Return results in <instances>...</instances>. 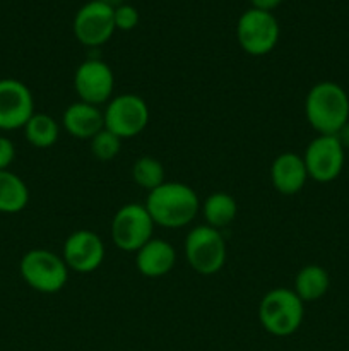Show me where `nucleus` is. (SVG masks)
<instances>
[{"mask_svg":"<svg viewBox=\"0 0 349 351\" xmlns=\"http://www.w3.org/2000/svg\"><path fill=\"white\" fill-rule=\"evenodd\" d=\"M74 89L79 101L89 105H106L115 91V74L101 58H88L74 72Z\"/></svg>","mask_w":349,"mask_h":351,"instance_id":"obj_10","label":"nucleus"},{"mask_svg":"<svg viewBox=\"0 0 349 351\" xmlns=\"http://www.w3.org/2000/svg\"><path fill=\"white\" fill-rule=\"evenodd\" d=\"M34 115V98L31 89L19 79H0V130L24 129Z\"/></svg>","mask_w":349,"mask_h":351,"instance_id":"obj_12","label":"nucleus"},{"mask_svg":"<svg viewBox=\"0 0 349 351\" xmlns=\"http://www.w3.org/2000/svg\"><path fill=\"white\" fill-rule=\"evenodd\" d=\"M283 3V0H250L252 9L263 10V12H272Z\"/></svg>","mask_w":349,"mask_h":351,"instance_id":"obj_25","label":"nucleus"},{"mask_svg":"<svg viewBox=\"0 0 349 351\" xmlns=\"http://www.w3.org/2000/svg\"><path fill=\"white\" fill-rule=\"evenodd\" d=\"M105 243L98 233L91 230H75L65 239L62 259L68 271L88 274L94 273L105 261Z\"/></svg>","mask_w":349,"mask_h":351,"instance_id":"obj_13","label":"nucleus"},{"mask_svg":"<svg viewBox=\"0 0 349 351\" xmlns=\"http://www.w3.org/2000/svg\"><path fill=\"white\" fill-rule=\"evenodd\" d=\"M201 211L205 219V225L221 230L235 221L236 215H238V204L228 192H212L201 204Z\"/></svg>","mask_w":349,"mask_h":351,"instance_id":"obj_18","label":"nucleus"},{"mask_svg":"<svg viewBox=\"0 0 349 351\" xmlns=\"http://www.w3.org/2000/svg\"><path fill=\"white\" fill-rule=\"evenodd\" d=\"M185 257L192 269L202 276L218 274L224 267L228 257L224 237L209 225H198L185 237Z\"/></svg>","mask_w":349,"mask_h":351,"instance_id":"obj_5","label":"nucleus"},{"mask_svg":"<svg viewBox=\"0 0 349 351\" xmlns=\"http://www.w3.org/2000/svg\"><path fill=\"white\" fill-rule=\"evenodd\" d=\"M144 206L154 225L163 228H183L190 225L201 211L197 192L183 182H164L147 192Z\"/></svg>","mask_w":349,"mask_h":351,"instance_id":"obj_1","label":"nucleus"},{"mask_svg":"<svg viewBox=\"0 0 349 351\" xmlns=\"http://www.w3.org/2000/svg\"><path fill=\"white\" fill-rule=\"evenodd\" d=\"M19 273L27 287L44 295L58 293L68 281L65 261L47 249H33L24 254L21 257Z\"/></svg>","mask_w":349,"mask_h":351,"instance_id":"obj_4","label":"nucleus"},{"mask_svg":"<svg viewBox=\"0 0 349 351\" xmlns=\"http://www.w3.org/2000/svg\"><path fill=\"white\" fill-rule=\"evenodd\" d=\"M72 31L79 43L89 48H98L109 41L116 31L113 19V7L105 5L98 0L84 3L75 12L72 21Z\"/></svg>","mask_w":349,"mask_h":351,"instance_id":"obj_11","label":"nucleus"},{"mask_svg":"<svg viewBox=\"0 0 349 351\" xmlns=\"http://www.w3.org/2000/svg\"><path fill=\"white\" fill-rule=\"evenodd\" d=\"M308 178L318 184H328L339 178L346 161V151L335 136H317L301 154Z\"/></svg>","mask_w":349,"mask_h":351,"instance_id":"obj_9","label":"nucleus"},{"mask_svg":"<svg viewBox=\"0 0 349 351\" xmlns=\"http://www.w3.org/2000/svg\"><path fill=\"white\" fill-rule=\"evenodd\" d=\"M177 264V252L168 240L151 239L135 252V267L146 278H163Z\"/></svg>","mask_w":349,"mask_h":351,"instance_id":"obj_15","label":"nucleus"},{"mask_svg":"<svg viewBox=\"0 0 349 351\" xmlns=\"http://www.w3.org/2000/svg\"><path fill=\"white\" fill-rule=\"evenodd\" d=\"M328 288H331V276L327 269L318 264H308L301 267L294 276L293 290L303 300V304L320 300Z\"/></svg>","mask_w":349,"mask_h":351,"instance_id":"obj_17","label":"nucleus"},{"mask_svg":"<svg viewBox=\"0 0 349 351\" xmlns=\"http://www.w3.org/2000/svg\"><path fill=\"white\" fill-rule=\"evenodd\" d=\"M307 180L308 171L301 154L286 151L276 156L270 165V182L279 194L296 195L303 191Z\"/></svg>","mask_w":349,"mask_h":351,"instance_id":"obj_14","label":"nucleus"},{"mask_svg":"<svg viewBox=\"0 0 349 351\" xmlns=\"http://www.w3.org/2000/svg\"><path fill=\"white\" fill-rule=\"evenodd\" d=\"M132 178L140 189L151 192L164 184V167L157 158L140 156L132 167Z\"/></svg>","mask_w":349,"mask_h":351,"instance_id":"obj_21","label":"nucleus"},{"mask_svg":"<svg viewBox=\"0 0 349 351\" xmlns=\"http://www.w3.org/2000/svg\"><path fill=\"white\" fill-rule=\"evenodd\" d=\"M105 129L118 136L120 139H130L142 132L149 123V106L146 99L133 93L116 95L106 103L103 110Z\"/></svg>","mask_w":349,"mask_h":351,"instance_id":"obj_7","label":"nucleus"},{"mask_svg":"<svg viewBox=\"0 0 349 351\" xmlns=\"http://www.w3.org/2000/svg\"><path fill=\"white\" fill-rule=\"evenodd\" d=\"M29 202V189L26 182L10 170L0 171V213L16 215Z\"/></svg>","mask_w":349,"mask_h":351,"instance_id":"obj_19","label":"nucleus"},{"mask_svg":"<svg viewBox=\"0 0 349 351\" xmlns=\"http://www.w3.org/2000/svg\"><path fill=\"white\" fill-rule=\"evenodd\" d=\"M305 319V304L294 290L274 288L267 291L259 305V321L269 335L286 338L301 328Z\"/></svg>","mask_w":349,"mask_h":351,"instance_id":"obj_3","label":"nucleus"},{"mask_svg":"<svg viewBox=\"0 0 349 351\" xmlns=\"http://www.w3.org/2000/svg\"><path fill=\"white\" fill-rule=\"evenodd\" d=\"M89 149L91 154L98 161H112L118 156L120 149H122V139L109 132L108 129H103L89 141Z\"/></svg>","mask_w":349,"mask_h":351,"instance_id":"obj_22","label":"nucleus"},{"mask_svg":"<svg viewBox=\"0 0 349 351\" xmlns=\"http://www.w3.org/2000/svg\"><path fill=\"white\" fill-rule=\"evenodd\" d=\"M279 23L272 12L250 7L236 23V40L240 48L252 57L270 53L279 41Z\"/></svg>","mask_w":349,"mask_h":351,"instance_id":"obj_6","label":"nucleus"},{"mask_svg":"<svg viewBox=\"0 0 349 351\" xmlns=\"http://www.w3.org/2000/svg\"><path fill=\"white\" fill-rule=\"evenodd\" d=\"M24 136L26 141L36 149H47L51 147L58 141L60 136V125L53 117L47 113H36L27 120L24 125Z\"/></svg>","mask_w":349,"mask_h":351,"instance_id":"obj_20","label":"nucleus"},{"mask_svg":"<svg viewBox=\"0 0 349 351\" xmlns=\"http://www.w3.org/2000/svg\"><path fill=\"white\" fill-rule=\"evenodd\" d=\"M154 221L146 206L129 202L113 215L112 240L123 252H137L144 243L153 239Z\"/></svg>","mask_w":349,"mask_h":351,"instance_id":"obj_8","label":"nucleus"},{"mask_svg":"<svg viewBox=\"0 0 349 351\" xmlns=\"http://www.w3.org/2000/svg\"><path fill=\"white\" fill-rule=\"evenodd\" d=\"M16 158V146L12 141L5 136H0V171L9 170Z\"/></svg>","mask_w":349,"mask_h":351,"instance_id":"obj_24","label":"nucleus"},{"mask_svg":"<svg viewBox=\"0 0 349 351\" xmlns=\"http://www.w3.org/2000/svg\"><path fill=\"white\" fill-rule=\"evenodd\" d=\"M98 2H101V3H105V5H109V7H113V9H115V7L125 3V0H98Z\"/></svg>","mask_w":349,"mask_h":351,"instance_id":"obj_27","label":"nucleus"},{"mask_svg":"<svg viewBox=\"0 0 349 351\" xmlns=\"http://www.w3.org/2000/svg\"><path fill=\"white\" fill-rule=\"evenodd\" d=\"M62 125L74 139L91 141L99 130L105 129V117L99 106L75 101L65 108Z\"/></svg>","mask_w":349,"mask_h":351,"instance_id":"obj_16","label":"nucleus"},{"mask_svg":"<svg viewBox=\"0 0 349 351\" xmlns=\"http://www.w3.org/2000/svg\"><path fill=\"white\" fill-rule=\"evenodd\" d=\"M335 137L341 143V146L344 147V151H349V120L341 127V130L335 134Z\"/></svg>","mask_w":349,"mask_h":351,"instance_id":"obj_26","label":"nucleus"},{"mask_svg":"<svg viewBox=\"0 0 349 351\" xmlns=\"http://www.w3.org/2000/svg\"><path fill=\"white\" fill-rule=\"evenodd\" d=\"M305 117L318 136H335L349 120V95L334 81H320L305 98Z\"/></svg>","mask_w":349,"mask_h":351,"instance_id":"obj_2","label":"nucleus"},{"mask_svg":"<svg viewBox=\"0 0 349 351\" xmlns=\"http://www.w3.org/2000/svg\"><path fill=\"white\" fill-rule=\"evenodd\" d=\"M113 19H115V27L120 31H132L139 24V10L129 3H122V5L113 9Z\"/></svg>","mask_w":349,"mask_h":351,"instance_id":"obj_23","label":"nucleus"}]
</instances>
